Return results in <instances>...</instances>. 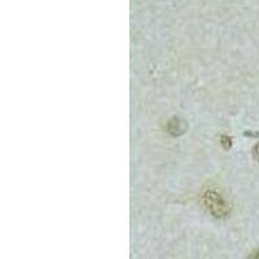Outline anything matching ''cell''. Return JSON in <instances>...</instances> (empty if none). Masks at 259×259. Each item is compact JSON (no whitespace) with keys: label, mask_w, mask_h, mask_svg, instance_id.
Returning a JSON list of instances; mask_svg holds the SVG:
<instances>
[{"label":"cell","mask_w":259,"mask_h":259,"mask_svg":"<svg viewBox=\"0 0 259 259\" xmlns=\"http://www.w3.org/2000/svg\"><path fill=\"white\" fill-rule=\"evenodd\" d=\"M168 131L172 133H179V132H182L183 131V126H182V122L179 121L178 118H174L170 122V125H168Z\"/></svg>","instance_id":"obj_1"},{"label":"cell","mask_w":259,"mask_h":259,"mask_svg":"<svg viewBox=\"0 0 259 259\" xmlns=\"http://www.w3.org/2000/svg\"><path fill=\"white\" fill-rule=\"evenodd\" d=\"M253 154H254V158H256L257 161H259V144H257L256 147H254V151H253Z\"/></svg>","instance_id":"obj_2"},{"label":"cell","mask_w":259,"mask_h":259,"mask_svg":"<svg viewBox=\"0 0 259 259\" xmlns=\"http://www.w3.org/2000/svg\"><path fill=\"white\" fill-rule=\"evenodd\" d=\"M248 259H259V250H257V252L253 253L252 256L249 257Z\"/></svg>","instance_id":"obj_3"}]
</instances>
